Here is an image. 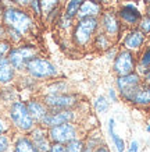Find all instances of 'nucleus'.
I'll return each instance as SVG.
<instances>
[{
    "instance_id": "6ab92c4d",
    "label": "nucleus",
    "mask_w": 150,
    "mask_h": 152,
    "mask_svg": "<svg viewBox=\"0 0 150 152\" xmlns=\"http://www.w3.org/2000/svg\"><path fill=\"white\" fill-rule=\"evenodd\" d=\"M14 152H39L29 137H20L14 144Z\"/></svg>"
},
{
    "instance_id": "aec40b11",
    "label": "nucleus",
    "mask_w": 150,
    "mask_h": 152,
    "mask_svg": "<svg viewBox=\"0 0 150 152\" xmlns=\"http://www.w3.org/2000/svg\"><path fill=\"white\" fill-rule=\"evenodd\" d=\"M114 127H115V120L110 119L109 120V134H110V137H111L114 145H115V148H117V152H125V142H124V140L120 137L118 134L114 131Z\"/></svg>"
},
{
    "instance_id": "f704fd0d",
    "label": "nucleus",
    "mask_w": 150,
    "mask_h": 152,
    "mask_svg": "<svg viewBox=\"0 0 150 152\" xmlns=\"http://www.w3.org/2000/svg\"><path fill=\"white\" fill-rule=\"evenodd\" d=\"M127 152H139V144H138V141H132L129 144V147H128Z\"/></svg>"
},
{
    "instance_id": "bb28decb",
    "label": "nucleus",
    "mask_w": 150,
    "mask_h": 152,
    "mask_svg": "<svg viewBox=\"0 0 150 152\" xmlns=\"http://www.w3.org/2000/svg\"><path fill=\"white\" fill-rule=\"evenodd\" d=\"M139 31L145 34V35H149L150 34V15H145V17H142L141 21H139Z\"/></svg>"
},
{
    "instance_id": "c9c22d12",
    "label": "nucleus",
    "mask_w": 150,
    "mask_h": 152,
    "mask_svg": "<svg viewBox=\"0 0 150 152\" xmlns=\"http://www.w3.org/2000/svg\"><path fill=\"white\" fill-rule=\"evenodd\" d=\"M13 1L21 7H29V4H31V0H13Z\"/></svg>"
},
{
    "instance_id": "dca6fc26",
    "label": "nucleus",
    "mask_w": 150,
    "mask_h": 152,
    "mask_svg": "<svg viewBox=\"0 0 150 152\" xmlns=\"http://www.w3.org/2000/svg\"><path fill=\"white\" fill-rule=\"evenodd\" d=\"M27 107H28V110H29V113H31L32 119L35 120V123H39V124H41L42 119H43V117L47 115V112H49L47 106H46L43 102L36 101V99L28 101Z\"/></svg>"
},
{
    "instance_id": "4468645a",
    "label": "nucleus",
    "mask_w": 150,
    "mask_h": 152,
    "mask_svg": "<svg viewBox=\"0 0 150 152\" xmlns=\"http://www.w3.org/2000/svg\"><path fill=\"white\" fill-rule=\"evenodd\" d=\"M146 41V35L139 29H132L127 34V37L124 39V46L128 50H138L143 46Z\"/></svg>"
},
{
    "instance_id": "7ed1b4c3",
    "label": "nucleus",
    "mask_w": 150,
    "mask_h": 152,
    "mask_svg": "<svg viewBox=\"0 0 150 152\" xmlns=\"http://www.w3.org/2000/svg\"><path fill=\"white\" fill-rule=\"evenodd\" d=\"M25 71L28 73V75L36 80H49L57 75L56 66L47 59H43L39 56H35L28 61L25 66Z\"/></svg>"
},
{
    "instance_id": "a19ab883",
    "label": "nucleus",
    "mask_w": 150,
    "mask_h": 152,
    "mask_svg": "<svg viewBox=\"0 0 150 152\" xmlns=\"http://www.w3.org/2000/svg\"><path fill=\"white\" fill-rule=\"evenodd\" d=\"M96 1H99V3H103V1H109V0H96Z\"/></svg>"
},
{
    "instance_id": "37998d69",
    "label": "nucleus",
    "mask_w": 150,
    "mask_h": 152,
    "mask_svg": "<svg viewBox=\"0 0 150 152\" xmlns=\"http://www.w3.org/2000/svg\"><path fill=\"white\" fill-rule=\"evenodd\" d=\"M146 1H147V3H149V4H150V0H146Z\"/></svg>"
},
{
    "instance_id": "a211bd4d",
    "label": "nucleus",
    "mask_w": 150,
    "mask_h": 152,
    "mask_svg": "<svg viewBox=\"0 0 150 152\" xmlns=\"http://www.w3.org/2000/svg\"><path fill=\"white\" fill-rule=\"evenodd\" d=\"M132 103H135L138 106H149L150 105V85H142L138 92L135 94V96L132 99Z\"/></svg>"
},
{
    "instance_id": "f03ea898",
    "label": "nucleus",
    "mask_w": 150,
    "mask_h": 152,
    "mask_svg": "<svg viewBox=\"0 0 150 152\" xmlns=\"http://www.w3.org/2000/svg\"><path fill=\"white\" fill-rule=\"evenodd\" d=\"M10 120L15 127L21 131H31L35 127V120L32 119L31 113L28 110L27 103H24L21 101H15L10 106Z\"/></svg>"
},
{
    "instance_id": "79ce46f5",
    "label": "nucleus",
    "mask_w": 150,
    "mask_h": 152,
    "mask_svg": "<svg viewBox=\"0 0 150 152\" xmlns=\"http://www.w3.org/2000/svg\"><path fill=\"white\" fill-rule=\"evenodd\" d=\"M147 131H150V124H149V126H147Z\"/></svg>"
},
{
    "instance_id": "4be33fe9",
    "label": "nucleus",
    "mask_w": 150,
    "mask_h": 152,
    "mask_svg": "<svg viewBox=\"0 0 150 152\" xmlns=\"http://www.w3.org/2000/svg\"><path fill=\"white\" fill-rule=\"evenodd\" d=\"M59 1L60 0H39L42 15H46V17H47L51 11H54V10L59 7Z\"/></svg>"
},
{
    "instance_id": "b1692460",
    "label": "nucleus",
    "mask_w": 150,
    "mask_h": 152,
    "mask_svg": "<svg viewBox=\"0 0 150 152\" xmlns=\"http://www.w3.org/2000/svg\"><path fill=\"white\" fill-rule=\"evenodd\" d=\"M150 67V46L146 48L145 52L142 53L141 56V60H139V66H138V69H139V73H145L146 70Z\"/></svg>"
},
{
    "instance_id": "4c0bfd02",
    "label": "nucleus",
    "mask_w": 150,
    "mask_h": 152,
    "mask_svg": "<svg viewBox=\"0 0 150 152\" xmlns=\"http://www.w3.org/2000/svg\"><path fill=\"white\" fill-rule=\"evenodd\" d=\"M109 95H110V98H111V101H113V102L117 101V94H115V89H113V88H111V89L109 91Z\"/></svg>"
},
{
    "instance_id": "58836bf2",
    "label": "nucleus",
    "mask_w": 150,
    "mask_h": 152,
    "mask_svg": "<svg viewBox=\"0 0 150 152\" xmlns=\"http://www.w3.org/2000/svg\"><path fill=\"white\" fill-rule=\"evenodd\" d=\"M3 11H4V9H3V6L0 4V23H3Z\"/></svg>"
},
{
    "instance_id": "72a5a7b5",
    "label": "nucleus",
    "mask_w": 150,
    "mask_h": 152,
    "mask_svg": "<svg viewBox=\"0 0 150 152\" xmlns=\"http://www.w3.org/2000/svg\"><path fill=\"white\" fill-rule=\"evenodd\" d=\"M7 39V28L3 23H0V41Z\"/></svg>"
},
{
    "instance_id": "20e7f679",
    "label": "nucleus",
    "mask_w": 150,
    "mask_h": 152,
    "mask_svg": "<svg viewBox=\"0 0 150 152\" xmlns=\"http://www.w3.org/2000/svg\"><path fill=\"white\" fill-rule=\"evenodd\" d=\"M99 18L97 17H86L79 18L74 28V42L77 46H85L89 43L95 32L99 29Z\"/></svg>"
},
{
    "instance_id": "c756f323",
    "label": "nucleus",
    "mask_w": 150,
    "mask_h": 152,
    "mask_svg": "<svg viewBox=\"0 0 150 152\" xmlns=\"http://www.w3.org/2000/svg\"><path fill=\"white\" fill-rule=\"evenodd\" d=\"M47 152H65V145L59 142H51Z\"/></svg>"
},
{
    "instance_id": "0eeeda50",
    "label": "nucleus",
    "mask_w": 150,
    "mask_h": 152,
    "mask_svg": "<svg viewBox=\"0 0 150 152\" xmlns=\"http://www.w3.org/2000/svg\"><path fill=\"white\" fill-rule=\"evenodd\" d=\"M47 134H49V138L51 142H59L67 145L71 141L77 140L78 129L72 123H63V124L53 126V127L47 129Z\"/></svg>"
},
{
    "instance_id": "473e14b6",
    "label": "nucleus",
    "mask_w": 150,
    "mask_h": 152,
    "mask_svg": "<svg viewBox=\"0 0 150 152\" xmlns=\"http://www.w3.org/2000/svg\"><path fill=\"white\" fill-rule=\"evenodd\" d=\"M142 83L145 85H150V67L142 74Z\"/></svg>"
},
{
    "instance_id": "5701e85b",
    "label": "nucleus",
    "mask_w": 150,
    "mask_h": 152,
    "mask_svg": "<svg viewBox=\"0 0 150 152\" xmlns=\"http://www.w3.org/2000/svg\"><path fill=\"white\" fill-rule=\"evenodd\" d=\"M95 46L100 50H104V49H109L111 46V43H110V37L107 34L101 32L99 35H96L95 38Z\"/></svg>"
},
{
    "instance_id": "cd10ccee",
    "label": "nucleus",
    "mask_w": 150,
    "mask_h": 152,
    "mask_svg": "<svg viewBox=\"0 0 150 152\" xmlns=\"http://www.w3.org/2000/svg\"><path fill=\"white\" fill-rule=\"evenodd\" d=\"M10 148V137L7 134H0V152H7Z\"/></svg>"
},
{
    "instance_id": "f257e3e1",
    "label": "nucleus",
    "mask_w": 150,
    "mask_h": 152,
    "mask_svg": "<svg viewBox=\"0 0 150 152\" xmlns=\"http://www.w3.org/2000/svg\"><path fill=\"white\" fill-rule=\"evenodd\" d=\"M3 24L7 28L18 31L21 35H25L33 27V20L27 11L18 7H6L3 11Z\"/></svg>"
},
{
    "instance_id": "6e6552de",
    "label": "nucleus",
    "mask_w": 150,
    "mask_h": 152,
    "mask_svg": "<svg viewBox=\"0 0 150 152\" xmlns=\"http://www.w3.org/2000/svg\"><path fill=\"white\" fill-rule=\"evenodd\" d=\"M43 103L49 110L72 109L78 105V96L74 94H50L43 98Z\"/></svg>"
},
{
    "instance_id": "39448f33",
    "label": "nucleus",
    "mask_w": 150,
    "mask_h": 152,
    "mask_svg": "<svg viewBox=\"0 0 150 152\" xmlns=\"http://www.w3.org/2000/svg\"><path fill=\"white\" fill-rule=\"evenodd\" d=\"M117 88H118L121 96L127 102H132L135 94L138 92V89L143 85L142 83V77L138 73H131L127 75H118L115 80Z\"/></svg>"
},
{
    "instance_id": "c85d7f7f",
    "label": "nucleus",
    "mask_w": 150,
    "mask_h": 152,
    "mask_svg": "<svg viewBox=\"0 0 150 152\" xmlns=\"http://www.w3.org/2000/svg\"><path fill=\"white\" fill-rule=\"evenodd\" d=\"M10 49H11V42H9L7 39L0 41V57H1V56H7V55H9Z\"/></svg>"
},
{
    "instance_id": "393cba45",
    "label": "nucleus",
    "mask_w": 150,
    "mask_h": 152,
    "mask_svg": "<svg viewBox=\"0 0 150 152\" xmlns=\"http://www.w3.org/2000/svg\"><path fill=\"white\" fill-rule=\"evenodd\" d=\"M110 107V103H109V99L104 96V95H100V96L96 98L95 101V109L99 113H104V112L109 110Z\"/></svg>"
},
{
    "instance_id": "9d476101",
    "label": "nucleus",
    "mask_w": 150,
    "mask_h": 152,
    "mask_svg": "<svg viewBox=\"0 0 150 152\" xmlns=\"http://www.w3.org/2000/svg\"><path fill=\"white\" fill-rule=\"evenodd\" d=\"M75 119V112L72 109H59V110H49L47 115L42 119L41 126L45 129H50L53 126H59L63 123H71Z\"/></svg>"
},
{
    "instance_id": "9b49d317",
    "label": "nucleus",
    "mask_w": 150,
    "mask_h": 152,
    "mask_svg": "<svg viewBox=\"0 0 150 152\" xmlns=\"http://www.w3.org/2000/svg\"><path fill=\"white\" fill-rule=\"evenodd\" d=\"M100 24L104 29V34H107L110 38H115L121 31V23L118 20V15L114 11H106L101 14Z\"/></svg>"
},
{
    "instance_id": "a878e982",
    "label": "nucleus",
    "mask_w": 150,
    "mask_h": 152,
    "mask_svg": "<svg viewBox=\"0 0 150 152\" xmlns=\"http://www.w3.org/2000/svg\"><path fill=\"white\" fill-rule=\"evenodd\" d=\"M83 148V141L81 140H74L70 144H67L65 147V152H82Z\"/></svg>"
},
{
    "instance_id": "7c9ffc66",
    "label": "nucleus",
    "mask_w": 150,
    "mask_h": 152,
    "mask_svg": "<svg viewBox=\"0 0 150 152\" xmlns=\"http://www.w3.org/2000/svg\"><path fill=\"white\" fill-rule=\"evenodd\" d=\"M96 148V141L95 140H88V142L83 144L82 152H93Z\"/></svg>"
},
{
    "instance_id": "2f4dec72",
    "label": "nucleus",
    "mask_w": 150,
    "mask_h": 152,
    "mask_svg": "<svg viewBox=\"0 0 150 152\" xmlns=\"http://www.w3.org/2000/svg\"><path fill=\"white\" fill-rule=\"evenodd\" d=\"M9 129H10L9 123H7L3 117H0V134H6L9 131Z\"/></svg>"
},
{
    "instance_id": "e433bc0d",
    "label": "nucleus",
    "mask_w": 150,
    "mask_h": 152,
    "mask_svg": "<svg viewBox=\"0 0 150 152\" xmlns=\"http://www.w3.org/2000/svg\"><path fill=\"white\" fill-rule=\"evenodd\" d=\"M93 152H111V151H110V148L107 145H99L97 148H95Z\"/></svg>"
},
{
    "instance_id": "1a4fd4ad",
    "label": "nucleus",
    "mask_w": 150,
    "mask_h": 152,
    "mask_svg": "<svg viewBox=\"0 0 150 152\" xmlns=\"http://www.w3.org/2000/svg\"><path fill=\"white\" fill-rule=\"evenodd\" d=\"M135 67H136V63H135V57L131 50L124 49L115 55L113 69L117 75H127V74L133 73Z\"/></svg>"
},
{
    "instance_id": "f8f14e48",
    "label": "nucleus",
    "mask_w": 150,
    "mask_h": 152,
    "mask_svg": "<svg viewBox=\"0 0 150 152\" xmlns=\"http://www.w3.org/2000/svg\"><path fill=\"white\" fill-rule=\"evenodd\" d=\"M29 138L32 140L33 145L36 147V149L39 152L49 151L51 141H50L49 134H47V131L45 130L43 126H41V127H33V129L31 130V137H29Z\"/></svg>"
},
{
    "instance_id": "2eb2a0df",
    "label": "nucleus",
    "mask_w": 150,
    "mask_h": 152,
    "mask_svg": "<svg viewBox=\"0 0 150 152\" xmlns=\"http://www.w3.org/2000/svg\"><path fill=\"white\" fill-rule=\"evenodd\" d=\"M15 77V69L13 64L10 63L7 56H1L0 57V84H10Z\"/></svg>"
},
{
    "instance_id": "423d86ee",
    "label": "nucleus",
    "mask_w": 150,
    "mask_h": 152,
    "mask_svg": "<svg viewBox=\"0 0 150 152\" xmlns=\"http://www.w3.org/2000/svg\"><path fill=\"white\" fill-rule=\"evenodd\" d=\"M38 55V48H35L33 45H21L17 48H11L9 52L10 63L13 64V67L18 71H24L25 66L32 57H35Z\"/></svg>"
},
{
    "instance_id": "ddd939ff",
    "label": "nucleus",
    "mask_w": 150,
    "mask_h": 152,
    "mask_svg": "<svg viewBox=\"0 0 150 152\" xmlns=\"http://www.w3.org/2000/svg\"><path fill=\"white\" fill-rule=\"evenodd\" d=\"M118 17L128 25H136L142 18L141 11L132 4H125L118 10Z\"/></svg>"
},
{
    "instance_id": "f3484780",
    "label": "nucleus",
    "mask_w": 150,
    "mask_h": 152,
    "mask_svg": "<svg viewBox=\"0 0 150 152\" xmlns=\"http://www.w3.org/2000/svg\"><path fill=\"white\" fill-rule=\"evenodd\" d=\"M101 13V4L96 0H85L82 6L79 7L78 17L79 18H86V17H97Z\"/></svg>"
},
{
    "instance_id": "ea45409f",
    "label": "nucleus",
    "mask_w": 150,
    "mask_h": 152,
    "mask_svg": "<svg viewBox=\"0 0 150 152\" xmlns=\"http://www.w3.org/2000/svg\"><path fill=\"white\" fill-rule=\"evenodd\" d=\"M147 15H150V4H149V7H147Z\"/></svg>"
},
{
    "instance_id": "412c9836",
    "label": "nucleus",
    "mask_w": 150,
    "mask_h": 152,
    "mask_svg": "<svg viewBox=\"0 0 150 152\" xmlns=\"http://www.w3.org/2000/svg\"><path fill=\"white\" fill-rule=\"evenodd\" d=\"M85 0H70L67 3V7H65V13H64V17L72 20L74 17H77L78 11H79V7L82 6Z\"/></svg>"
}]
</instances>
